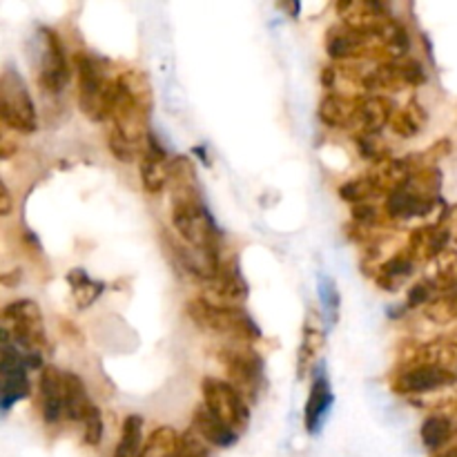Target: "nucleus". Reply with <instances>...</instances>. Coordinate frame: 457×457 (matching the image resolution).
Segmentation results:
<instances>
[{
	"label": "nucleus",
	"mask_w": 457,
	"mask_h": 457,
	"mask_svg": "<svg viewBox=\"0 0 457 457\" xmlns=\"http://www.w3.org/2000/svg\"><path fill=\"white\" fill-rule=\"evenodd\" d=\"M114 103H112V128L119 129L125 138L145 150V141L150 137V112L154 105L152 85L143 71L125 70L116 76Z\"/></svg>",
	"instance_id": "obj_1"
},
{
	"label": "nucleus",
	"mask_w": 457,
	"mask_h": 457,
	"mask_svg": "<svg viewBox=\"0 0 457 457\" xmlns=\"http://www.w3.org/2000/svg\"><path fill=\"white\" fill-rule=\"evenodd\" d=\"M172 226L186 245L205 254H219L221 232L201 201L199 187L172 192Z\"/></svg>",
	"instance_id": "obj_2"
},
{
	"label": "nucleus",
	"mask_w": 457,
	"mask_h": 457,
	"mask_svg": "<svg viewBox=\"0 0 457 457\" xmlns=\"http://www.w3.org/2000/svg\"><path fill=\"white\" fill-rule=\"evenodd\" d=\"M187 315L199 326L201 330L217 335H228L237 342H257L262 337V330L253 321V317L241 306L230 303H217L208 297H196L187 302Z\"/></svg>",
	"instance_id": "obj_3"
},
{
	"label": "nucleus",
	"mask_w": 457,
	"mask_h": 457,
	"mask_svg": "<svg viewBox=\"0 0 457 457\" xmlns=\"http://www.w3.org/2000/svg\"><path fill=\"white\" fill-rule=\"evenodd\" d=\"M74 67L79 74V105L87 119L107 120L112 116L116 80L107 79L103 62L92 54H74Z\"/></svg>",
	"instance_id": "obj_4"
},
{
	"label": "nucleus",
	"mask_w": 457,
	"mask_h": 457,
	"mask_svg": "<svg viewBox=\"0 0 457 457\" xmlns=\"http://www.w3.org/2000/svg\"><path fill=\"white\" fill-rule=\"evenodd\" d=\"M3 344H13L25 353L47 348L43 311L31 299H16L3 308Z\"/></svg>",
	"instance_id": "obj_5"
},
{
	"label": "nucleus",
	"mask_w": 457,
	"mask_h": 457,
	"mask_svg": "<svg viewBox=\"0 0 457 457\" xmlns=\"http://www.w3.org/2000/svg\"><path fill=\"white\" fill-rule=\"evenodd\" d=\"M0 120L4 128L18 134H31L38 128V116L29 89L12 67H7L0 76Z\"/></svg>",
	"instance_id": "obj_6"
},
{
	"label": "nucleus",
	"mask_w": 457,
	"mask_h": 457,
	"mask_svg": "<svg viewBox=\"0 0 457 457\" xmlns=\"http://www.w3.org/2000/svg\"><path fill=\"white\" fill-rule=\"evenodd\" d=\"M201 391H204V404L232 431L244 433L248 428L250 406L230 382H223L219 378H205Z\"/></svg>",
	"instance_id": "obj_7"
},
{
	"label": "nucleus",
	"mask_w": 457,
	"mask_h": 457,
	"mask_svg": "<svg viewBox=\"0 0 457 457\" xmlns=\"http://www.w3.org/2000/svg\"><path fill=\"white\" fill-rule=\"evenodd\" d=\"M70 80V61L61 36L49 27L38 31V83L45 92L58 94Z\"/></svg>",
	"instance_id": "obj_8"
},
{
	"label": "nucleus",
	"mask_w": 457,
	"mask_h": 457,
	"mask_svg": "<svg viewBox=\"0 0 457 457\" xmlns=\"http://www.w3.org/2000/svg\"><path fill=\"white\" fill-rule=\"evenodd\" d=\"M219 361L226 369L230 384L241 395H253L257 393L263 378V361L257 353L250 348V344H235L219 351Z\"/></svg>",
	"instance_id": "obj_9"
},
{
	"label": "nucleus",
	"mask_w": 457,
	"mask_h": 457,
	"mask_svg": "<svg viewBox=\"0 0 457 457\" xmlns=\"http://www.w3.org/2000/svg\"><path fill=\"white\" fill-rule=\"evenodd\" d=\"M451 239V208H445L440 212V219L428 226L415 228L409 235V245L406 253L415 263L436 262L446 250V244Z\"/></svg>",
	"instance_id": "obj_10"
},
{
	"label": "nucleus",
	"mask_w": 457,
	"mask_h": 457,
	"mask_svg": "<svg viewBox=\"0 0 457 457\" xmlns=\"http://www.w3.org/2000/svg\"><path fill=\"white\" fill-rule=\"evenodd\" d=\"M455 384L457 375L433 369V366H406L397 370L391 379V388L397 395H424V393L440 391Z\"/></svg>",
	"instance_id": "obj_11"
},
{
	"label": "nucleus",
	"mask_w": 457,
	"mask_h": 457,
	"mask_svg": "<svg viewBox=\"0 0 457 457\" xmlns=\"http://www.w3.org/2000/svg\"><path fill=\"white\" fill-rule=\"evenodd\" d=\"M433 366L457 375V337H437L427 344H409V351L402 355V366Z\"/></svg>",
	"instance_id": "obj_12"
},
{
	"label": "nucleus",
	"mask_w": 457,
	"mask_h": 457,
	"mask_svg": "<svg viewBox=\"0 0 457 457\" xmlns=\"http://www.w3.org/2000/svg\"><path fill=\"white\" fill-rule=\"evenodd\" d=\"M335 12L342 18V25L364 34H379L393 21L386 7L378 0H342L335 4Z\"/></svg>",
	"instance_id": "obj_13"
},
{
	"label": "nucleus",
	"mask_w": 457,
	"mask_h": 457,
	"mask_svg": "<svg viewBox=\"0 0 457 457\" xmlns=\"http://www.w3.org/2000/svg\"><path fill=\"white\" fill-rule=\"evenodd\" d=\"M0 373H3V411L7 413L12 404L29 395L25 355H21L13 344H3V351H0Z\"/></svg>",
	"instance_id": "obj_14"
},
{
	"label": "nucleus",
	"mask_w": 457,
	"mask_h": 457,
	"mask_svg": "<svg viewBox=\"0 0 457 457\" xmlns=\"http://www.w3.org/2000/svg\"><path fill=\"white\" fill-rule=\"evenodd\" d=\"M141 183L150 195H161L170 186V159L154 134H150L145 141L141 159Z\"/></svg>",
	"instance_id": "obj_15"
},
{
	"label": "nucleus",
	"mask_w": 457,
	"mask_h": 457,
	"mask_svg": "<svg viewBox=\"0 0 457 457\" xmlns=\"http://www.w3.org/2000/svg\"><path fill=\"white\" fill-rule=\"evenodd\" d=\"M40 391V411H43V420L47 424H56L61 415H65V406H62V393H65V373L56 369V366H43L38 379Z\"/></svg>",
	"instance_id": "obj_16"
},
{
	"label": "nucleus",
	"mask_w": 457,
	"mask_h": 457,
	"mask_svg": "<svg viewBox=\"0 0 457 457\" xmlns=\"http://www.w3.org/2000/svg\"><path fill=\"white\" fill-rule=\"evenodd\" d=\"M208 284L210 295L214 297L212 302L217 303H230V306H237V303L244 302V299L248 297V286H245V279L241 277L235 262H223L219 272L214 275V279L208 281Z\"/></svg>",
	"instance_id": "obj_17"
},
{
	"label": "nucleus",
	"mask_w": 457,
	"mask_h": 457,
	"mask_svg": "<svg viewBox=\"0 0 457 457\" xmlns=\"http://www.w3.org/2000/svg\"><path fill=\"white\" fill-rule=\"evenodd\" d=\"M192 428L208 445L219 446V449H228V446H232L239 440V433H235L228 424H223L205 404H199L195 409V413H192Z\"/></svg>",
	"instance_id": "obj_18"
},
{
	"label": "nucleus",
	"mask_w": 457,
	"mask_h": 457,
	"mask_svg": "<svg viewBox=\"0 0 457 457\" xmlns=\"http://www.w3.org/2000/svg\"><path fill=\"white\" fill-rule=\"evenodd\" d=\"M440 204V201L422 199L415 192L402 190L393 192L386 196V204H384V212H386L388 221H402V219H413V217H427L428 212H433V208Z\"/></svg>",
	"instance_id": "obj_19"
},
{
	"label": "nucleus",
	"mask_w": 457,
	"mask_h": 457,
	"mask_svg": "<svg viewBox=\"0 0 457 457\" xmlns=\"http://www.w3.org/2000/svg\"><path fill=\"white\" fill-rule=\"evenodd\" d=\"M357 103L360 98L328 94L321 98L317 114H320L321 123H326L328 128H357Z\"/></svg>",
	"instance_id": "obj_20"
},
{
	"label": "nucleus",
	"mask_w": 457,
	"mask_h": 457,
	"mask_svg": "<svg viewBox=\"0 0 457 457\" xmlns=\"http://www.w3.org/2000/svg\"><path fill=\"white\" fill-rule=\"evenodd\" d=\"M393 101L386 96H379V94H373V96H360V103H357V128L360 132H370L379 134V129L384 125L391 123L393 116Z\"/></svg>",
	"instance_id": "obj_21"
},
{
	"label": "nucleus",
	"mask_w": 457,
	"mask_h": 457,
	"mask_svg": "<svg viewBox=\"0 0 457 457\" xmlns=\"http://www.w3.org/2000/svg\"><path fill=\"white\" fill-rule=\"evenodd\" d=\"M330 406H333V391H330V384L324 375L312 382L311 395H308L306 409H303V424H306V431L311 436H315L317 431L324 424L326 415H328Z\"/></svg>",
	"instance_id": "obj_22"
},
{
	"label": "nucleus",
	"mask_w": 457,
	"mask_h": 457,
	"mask_svg": "<svg viewBox=\"0 0 457 457\" xmlns=\"http://www.w3.org/2000/svg\"><path fill=\"white\" fill-rule=\"evenodd\" d=\"M62 406H65V418H70L71 422H85L94 411L87 386H85V382L76 373H65Z\"/></svg>",
	"instance_id": "obj_23"
},
{
	"label": "nucleus",
	"mask_w": 457,
	"mask_h": 457,
	"mask_svg": "<svg viewBox=\"0 0 457 457\" xmlns=\"http://www.w3.org/2000/svg\"><path fill=\"white\" fill-rule=\"evenodd\" d=\"M420 436H422L424 446H427L428 451H437V453H440L442 449H446V446L457 437V424L453 418H449V415H428V418L424 420Z\"/></svg>",
	"instance_id": "obj_24"
},
{
	"label": "nucleus",
	"mask_w": 457,
	"mask_h": 457,
	"mask_svg": "<svg viewBox=\"0 0 457 457\" xmlns=\"http://www.w3.org/2000/svg\"><path fill=\"white\" fill-rule=\"evenodd\" d=\"M415 262L409 257V253H397L393 254L388 262L379 263L378 272H375V284L379 286L386 293H395L400 288V281L406 279V277L413 272Z\"/></svg>",
	"instance_id": "obj_25"
},
{
	"label": "nucleus",
	"mask_w": 457,
	"mask_h": 457,
	"mask_svg": "<svg viewBox=\"0 0 457 457\" xmlns=\"http://www.w3.org/2000/svg\"><path fill=\"white\" fill-rule=\"evenodd\" d=\"M326 344V335L320 326H315L312 321H308L306 328H303L302 346H299L297 353V378L303 379L308 373H311L312 364L317 361V357L321 355Z\"/></svg>",
	"instance_id": "obj_26"
},
{
	"label": "nucleus",
	"mask_w": 457,
	"mask_h": 457,
	"mask_svg": "<svg viewBox=\"0 0 457 457\" xmlns=\"http://www.w3.org/2000/svg\"><path fill=\"white\" fill-rule=\"evenodd\" d=\"M428 114L418 101H411L409 105H404L402 110H395L391 116V128L397 137L402 138H413L420 129L427 123Z\"/></svg>",
	"instance_id": "obj_27"
},
{
	"label": "nucleus",
	"mask_w": 457,
	"mask_h": 457,
	"mask_svg": "<svg viewBox=\"0 0 457 457\" xmlns=\"http://www.w3.org/2000/svg\"><path fill=\"white\" fill-rule=\"evenodd\" d=\"M67 284H70L71 295H74V302L79 308L92 306L101 297L103 288H105V284H101V281L89 279L83 268H74V270L67 272Z\"/></svg>",
	"instance_id": "obj_28"
},
{
	"label": "nucleus",
	"mask_w": 457,
	"mask_h": 457,
	"mask_svg": "<svg viewBox=\"0 0 457 457\" xmlns=\"http://www.w3.org/2000/svg\"><path fill=\"white\" fill-rule=\"evenodd\" d=\"M143 418L128 415L120 428V440L114 449V457H141L143 453Z\"/></svg>",
	"instance_id": "obj_29"
},
{
	"label": "nucleus",
	"mask_w": 457,
	"mask_h": 457,
	"mask_svg": "<svg viewBox=\"0 0 457 457\" xmlns=\"http://www.w3.org/2000/svg\"><path fill=\"white\" fill-rule=\"evenodd\" d=\"M179 442H181V436L172 427L154 428L152 436L147 437L145 446H143L141 457H174Z\"/></svg>",
	"instance_id": "obj_30"
},
{
	"label": "nucleus",
	"mask_w": 457,
	"mask_h": 457,
	"mask_svg": "<svg viewBox=\"0 0 457 457\" xmlns=\"http://www.w3.org/2000/svg\"><path fill=\"white\" fill-rule=\"evenodd\" d=\"M406 190L415 192L422 199L440 201V190H442V172L437 168H422L409 179L406 183Z\"/></svg>",
	"instance_id": "obj_31"
},
{
	"label": "nucleus",
	"mask_w": 457,
	"mask_h": 457,
	"mask_svg": "<svg viewBox=\"0 0 457 457\" xmlns=\"http://www.w3.org/2000/svg\"><path fill=\"white\" fill-rule=\"evenodd\" d=\"M424 317L437 326L455 324L457 321V290L442 293L440 297L433 299V302L424 308Z\"/></svg>",
	"instance_id": "obj_32"
},
{
	"label": "nucleus",
	"mask_w": 457,
	"mask_h": 457,
	"mask_svg": "<svg viewBox=\"0 0 457 457\" xmlns=\"http://www.w3.org/2000/svg\"><path fill=\"white\" fill-rule=\"evenodd\" d=\"M196 187V165L187 156L170 159V190H195Z\"/></svg>",
	"instance_id": "obj_33"
},
{
	"label": "nucleus",
	"mask_w": 457,
	"mask_h": 457,
	"mask_svg": "<svg viewBox=\"0 0 457 457\" xmlns=\"http://www.w3.org/2000/svg\"><path fill=\"white\" fill-rule=\"evenodd\" d=\"M436 277L433 284L442 293H451L457 290V250L446 248L440 257L436 259Z\"/></svg>",
	"instance_id": "obj_34"
},
{
	"label": "nucleus",
	"mask_w": 457,
	"mask_h": 457,
	"mask_svg": "<svg viewBox=\"0 0 457 457\" xmlns=\"http://www.w3.org/2000/svg\"><path fill=\"white\" fill-rule=\"evenodd\" d=\"M339 196H342L344 201H348V204L357 205L369 204L370 199L379 196V192L378 187L373 186V181L369 179V174H364V177H355L351 179V181L344 183V186L339 187Z\"/></svg>",
	"instance_id": "obj_35"
},
{
	"label": "nucleus",
	"mask_w": 457,
	"mask_h": 457,
	"mask_svg": "<svg viewBox=\"0 0 457 457\" xmlns=\"http://www.w3.org/2000/svg\"><path fill=\"white\" fill-rule=\"evenodd\" d=\"M355 145H357V150H360V154L364 156L366 161H370L373 165L391 159V150H388L386 141H384L379 134L360 132L355 137Z\"/></svg>",
	"instance_id": "obj_36"
},
{
	"label": "nucleus",
	"mask_w": 457,
	"mask_h": 457,
	"mask_svg": "<svg viewBox=\"0 0 457 457\" xmlns=\"http://www.w3.org/2000/svg\"><path fill=\"white\" fill-rule=\"evenodd\" d=\"M393 67L397 70V74H400V79L404 80L406 87H418V85H422L424 80H427V71H424L422 62L418 61V58L413 56H400V58H393Z\"/></svg>",
	"instance_id": "obj_37"
},
{
	"label": "nucleus",
	"mask_w": 457,
	"mask_h": 457,
	"mask_svg": "<svg viewBox=\"0 0 457 457\" xmlns=\"http://www.w3.org/2000/svg\"><path fill=\"white\" fill-rule=\"evenodd\" d=\"M107 145H110L112 154L120 161V163H134L138 156H143V150L138 145H134L129 138H125L123 134L116 128H110V137H107Z\"/></svg>",
	"instance_id": "obj_38"
},
{
	"label": "nucleus",
	"mask_w": 457,
	"mask_h": 457,
	"mask_svg": "<svg viewBox=\"0 0 457 457\" xmlns=\"http://www.w3.org/2000/svg\"><path fill=\"white\" fill-rule=\"evenodd\" d=\"M174 457H210V446L195 428L186 431L179 442V449Z\"/></svg>",
	"instance_id": "obj_39"
},
{
	"label": "nucleus",
	"mask_w": 457,
	"mask_h": 457,
	"mask_svg": "<svg viewBox=\"0 0 457 457\" xmlns=\"http://www.w3.org/2000/svg\"><path fill=\"white\" fill-rule=\"evenodd\" d=\"M353 221L360 223V226H366V228H378V226H382L384 221H388V217H386V212L382 214V210L369 201V204L353 205Z\"/></svg>",
	"instance_id": "obj_40"
},
{
	"label": "nucleus",
	"mask_w": 457,
	"mask_h": 457,
	"mask_svg": "<svg viewBox=\"0 0 457 457\" xmlns=\"http://www.w3.org/2000/svg\"><path fill=\"white\" fill-rule=\"evenodd\" d=\"M436 284L431 281H418V284L411 286L409 290V299H406V306L409 308H420L424 306L427 308L428 303L436 299Z\"/></svg>",
	"instance_id": "obj_41"
},
{
	"label": "nucleus",
	"mask_w": 457,
	"mask_h": 457,
	"mask_svg": "<svg viewBox=\"0 0 457 457\" xmlns=\"http://www.w3.org/2000/svg\"><path fill=\"white\" fill-rule=\"evenodd\" d=\"M320 297L321 303H324L326 312H328L330 320H337V312H339V293L335 288V281L330 277H321L320 279Z\"/></svg>",
	"instance_id": "obj_42"
},
{
	"label": "nucleus",
	"mask_w": 457,
	"mask_h": 457,
	"mask_svg": "<svg viewBox=\"0 0 457 457\" xmlns=\"http://www.w3.org/2000/svg\"><path fill=\"white\" fill-rule=\"evenodd\" d=\"M85 431H83V440L87 446H98L103 440V415L101 411L94 406V411L89 413V418L85 420Z\"/></svg>",
	"instance_id": "obj_43"
},
{
	"label": "nucleus",
	"mask_w": 457,
	"mask_h": 457,
	"mask_svg": "<svg viewBox=\"0 0 457 457\" xmlns=\"http://www.w3.org/2000/svg\"><path fill=\"white\" fill-rule=\"evenodd\" d=\"M12 192H9L7 183H0V217H9L12 214Z\"/></svg>",
	"instance_id": "obj_44"
},
{
	"label": "nucleus",
	"mask_w": 457,
	"mask_h": 457,
	"mask_svg": "<svg viewBox=\"0 0 457 457\" xmlns=\"http://www.w3.org/2000/svg\"><path fill=\"white\" fill-rule=\"evenodd\" d=\"M21 270H12V272H4L3 277H0V281H3L4 288H13V286H18V281H21Z\"/></svg>",
	"instance_id": "obj_45"
},
{
	"label": "nucleus",
	"mask_w": 457,
	"mask_h": 457,
	"mask_svg": "<svg viewBox=\"0 0 457 457\" xmlns=\"http://www.w3.org/2000/svg\"><path fill=\"white\" fill-rule=\"evenodd\" d=\"M335 79H337V70H333V67H324V70H321V83H324L326 87H333Z\"/></svg>",
	"instance_id": "obj_46"
},
{
	"label": "nucleus",
	"mask_w": 457,
	"mask_h": 457,
	"mask_svg": "<svg viewBox=\"0 0 457 457\" xmlns=\"http://www.w3.org/2000/svg\"><path fill=\"white\" fill-rule=\"evenodd\" d=\"M16 150H18L16 143L9 141V138H3V143H0V156H3V159H9Z\"/></svg>",
	"instance_id": "obj_47"
},
{
	"label": "nucleus",
	"mask_w": 457,
	"mask_h": 457,
	"mask_svg": "<svg viewBox=\"0 0 457 457\" xmlns=\"http://www.w3.org/2000/svg\"><path fill=\"white\" fill-rule=\"evenodd\" d=\"M436 457H457V437L453 442H451L449 446H446V449H442Z\"/></svg>",
	"instance_id": "obj_48"
},
{
	"label": "nucleus",
	"mask_w": 457,
	"mask_h": 457,
	"mask_svg": "<svg viewBox=\"0 0 457 457\" xmlns=\"http://www.w3.org/2000/svg\"><path fill=\"white\" fill-rule=\"evenodd\" d=\"M451 237H453L457 244V205L451 208Z\"/></svg>",
	"instance_id": "obj_49"
},
{
	"label": "nucleus",
	"mask_w": 457,
	"mask_h": 457,
	"mask_svg": "<svg viewBox=\"0 0 457 457\" xmlns=\"http://www.w3.org/2000/svg\"><path fill=\"white\" fill-rule=\"evenodd\" d=\"M451 411H453V415L457 418V395L451 400Z\"/></svg>",
	"instance_id": "obj_50"
},
{
	"label": "nucleus",
	"mask_w": 457,
	"mask_h": 457,
	"mask_svg": "<svg viewBox=\"0 0 457 457\" xmlns=\"http://www.w3.org/2000/svg\"><path fill=\"white\" fill-rule=\"evenodd\" d=\"M451 337H457V321L453 326H451Z\"/></svg>",
	"instance_id": "obj_51"
}]
</instances>
